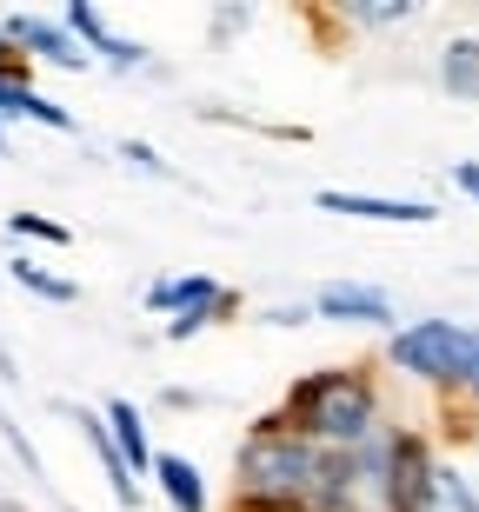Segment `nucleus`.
Returning <instances> with one entry per match:
<instances>
[{"mask_svg":"<svg viewBox=\"0 0 479 512\" xmlns=\"http://www.w3.org/2000/svg\"><path fill=\"white\" fill-rule=\"evenodd\" d=\"M273 413L287 419L293 433H307L313 446H326V453H360L366 439L386 426L380 386H373L366 366H320V373H300Z\"/></svg>","mask_w":479,"mask_h":512,"instance_id":"f03ea898","label":"nucleus"},{"mask_svg":"<svg viewBox=\"0 0 479 512\" xmlns=\"http://www.w3.org/2000/svg\"><path fill=\"white\" fill-rule=\"evenodd\" d=\"M147 306L154 313H173L167 320V340H193L200 326H220L240 306V293L220 280H207V273H187V280H154L147 286Z\"/></svg>","mask_w":479,"mask_h":512,"instance_id":"20e7f679","label":"nucleus"},{"mask_svg":"<svg viewBox=\"0 0 479 512\" xmlns=\"http://www.w3.org/2000/svg\"><path fill=\"white\" fill-rule=\"evenodd\" d=\"M100 413H107V426H114V446H120V459H127V473H154L147 419H140V406H134V399H107Z\"/></svg>","mask_w":479,"mask_h":512,"instance_id":"ddd939ff","label":"nucleus"},{"mask_svg":"<svg viewBox=\"0 0 479 512\" xmlns=\"http://www.w3.org/2000/svg\"><path fill=\"white\" fill-rule=\"evenodd\" d=\"M0 120H34V127L74 133V114H67L60 100H47L34 80H27V60H20V54L0 60Z\"/></svg>","mask_w":479,"mask_h":512,"instance_id":"0eeeda50","label":"nucleus"},{"mask_svg":"<svg viewBox=\"0 0 479 512\" xmlns=\"http://www.w3.org/2000/svg\"><path fill=\"white\" fill-rule=\"evenodd\" d=\"M453 393L479 399V326H473V340H466V366H460V386H453Z\"/></svg>","mask_w":479,"mask_h":512,"instance_id":"6ab92c4d","label":"nucleus"},{"mask_svg":"<svg viewBox=\"0 0 479 512\" xmlns=\"http://www.w3.org/2000/svg\"><path fill=\"white\" fill-rule=\"evenodd\" d=\"M7 273H14V286H27V293H40V300H54V306H74L80 300V286L60 280V273H47L40 260H7Z\"/></svg>","mask_w":479,"mask_h":512,"instance_id":"dca6fc26","label":"nucleus"},{"mask_svg":"<svg viewBox=\"0 0 479 512\" xmlns=\"http://www.w3.org/2000/svg\"><path fill=\"white\" fill-rule=\"evenodd\" d=\"M440 87L453 100H479V34H460L440 47Z\"/></svg>","mask_w":479,"mask_h":512,"instance_id":"4468645a","label":"nucleus"},{"mask_svg":"<svg viewBox=\"0 0 479 512\" xmlns=\"http://www.w3.org/2000/svg\"><path fill=\"white\" fill-rule=\"evenodd\" d=\"M14 233H27V240H47V247H67V227L40 220V213H14Z\"/></svg>","mask_w":479,"mask_h":512,"instance_id":"a211bd4d","label":"nucleus"},{"mask_svg":"<svg viewBox=\"0 0 479 512\" xmlns=\"http://www.w3.org/2000/svg\"><path fill=\"white\" fill-rule=\"evenodd\" d=\"M433 473H440L433 439H426L420 426H393V453H386V512H420Z\"/></svg>","mask_w":479,"mask_h":512,"instance_id":"39448f33","label":"nucleus"},{"mask_svg":"<svg viewBox=\"0 0 479 512\" xmlns=\"http://www.w3.org/2000/svg\"><path fill=\"white\" fill-rule=\"evenodd\" d=\"M420 512H479L473 479H466L460 466H446V459H440V473H433V486H426V506Z\"/></svg>","mask_w":479,"mask_h":512,"instance_id":"2eb2a0df","label":"nucleus"},{"mask_svg":"<svg viewBox=\"0 0 479 512\" xmlns=\"http://www.w3.org/2000/svg\"><path fill=\"white\" fill-rule=\"evenodd\" d=\"M233 512H360L353 466L293 433L280 413H260L233 453Z\"/></svg>","mask_w":479,"mask_h":512,"instance_id":"f257e3e1","label":"nucleus"},{"mask_svg":"<svg viewBox=\"0 0 479 512\" xmlns=\"http://www.w3.org/2000/svg\"><path fill=\"white\" fill-rule=\"evenodd\" d=\"M453 187H460V193H473V200H479V167H473V160H460V167H453Z\"/></svg>","mask_w":479,"mask_h":512,"instance_id":"412c9836","label":"nucleus"},{"mask_svg":"<svg viewBox=\"0 0 479 512\" xmlns=\"http://www.w3.org/2000/svg\"><path fill=\"white\" fill-rule=\"evenodd\" d=\"M120 153H127V160H134L140 173H167V160H160L154 147H140V140H127V147H120Z\"/></svg>","mask_w":479,"mask_h":512,"instance_id":"aec40b11","label":"nucleus"},{"mask_svg":"<svg viewBox=\"0 0 479 512\" xmlns=\"http://www.w3.org/2000/svg\"><path fill=\"white\" fill-rule=\"evenodd\" d=\"M0 27H7V54H20V60H47V67H67V74H87V67H94V54L74 40V27H67V20L7 14Z\"/></svg>","mask_w":479,"mask_h":512,"instance_id":"423d86ee","label":"nucleus"},{"mask_svg":"<svg viewBox=\"0 0 479 512\" xmlns=\"http://www.w3.org/2000/svg\"><path fill=\"white\" fill-rule=\"evenodd\" d=\"M60 20L74 27V40H80V47H87V54L100 60V67H114V74H140V67H147V47H140V40H120L114 27L100 20V7L74 0V7H67Z\"/></svg>","mask_w":479,"mask_h":512,"instance_id":"1a4fd4ad","label":"nucleus"},{"mask_svg":"<svg viewBox=\"0 0 479 512\" xmlns=\"http://www.w3.org/2000/svg\"><path fill=\"white\" fill-rule=\"evenodd\" d=\"M313 313L333 326H386L393 320V300H386L380 286H360V280H326L313 293Z\"/></svg>","mask_w":479,"mask_h":512,"instance_id":"9d476101","label":"nucleus"},{"mask_svg":"<svg viewBox=\"0 0 479 512\" xmlns=\"http://www.w3.org/2000/svg\"><path fill=\"white\" fill-rule=\"evenodd\" d=\"M0 512H27V506H20V499H7V493H0Z\"/></svg>","mask_w":479,"mask_h":512,"instance_id":"4be33fe9","label":"nucleus"},{"mask_svg":"<svg viewBox=\"0 0 479 512\" xmlns=\"http://www.w3.org/2000/svg\"><path fill=\"white\" fill-rule=\"evenodd\" d=\"M466 340H473V326H460V320H413L386 340V360L406 380L453 393L460 386V366H466Z\"/></svg>","mask_w":479,"mask_h":512,"instance_id":"7ed1b4c3","label":"nucleus"},{"mask_svg":"<svg viewBox=\"0 0 479 512\" xmlns=\"http://www.w3.org/2000/svg\"><path fill=\"white\" fill-rule=\"evenodd\" d=\"M0 153H7V120H0Z\"/></svg>","mask_w":479,"mask_h":512,"instance_id":"5701e85b","label":"nucleus"},{"mask_svg":"<svg viewBox=\"0 0 479 512\" xmlns=\"http://www.w3.org/2000/svg\"><path fill=\"white\" fill-rule=\"evenodd\" d=\"M154 486L167 493L173 512H207V506H213L200 466H193V459H180V453H154Z\"/></svg>","mask_w":479,"mask_h":512,"instance_id":"9b49d317","label":"nucleus"},{"mask_svg":"<svg viewBox=\"0 0 479 512\" xmlns=\"http://www.w3.org/2000/svg\"><path fill=\"white\" fill-rule=\"evenodd\" d=\"M74 419H80V439L94 446V459L107 466V486H114V499H120V506H134L140 486H134L127 459H120V446H114V426H107V413H74Z\"/></svg>","mask_w":479,"mask_h":512,"instance_id":"f8f14e48","label":"nucleus"},{"mask_svg":"<svg viewBox=\"0 0 479 512\" xmlns=\"http://www.w3.org/2000/svg\"><path fill=\"white\" fill-rule=\"evenodd\" d=\"M0 60H7V27H0Z\"/></svg>","mask_w":479,"mask_h":512,"instance_id":"b1692460","label":"nucleus"},{"mask_svg":"<svg viewBox=\"0 0 479 512\" xmlns=\"http://www.w3.org/2000/svg\"><path fill=\"white\" fill-rule=\"evenodd\" d=\"M313 207L340 213V220H386V227H426V220H440L433 200H386V193H340V187H326Z\"/></svg>","mask_w":479,"mask_h":512,"instance_id":"6e6552de","label":"nucleus"},{"mask_svg":"<svg viewBox=\"0 0 479 512\" xmlns=\"http://www.w3.org/2000/svg\"><path fill=\"white\" fill-rule=\"evenodd\" d=\"M413 14H420L413 0H353V7H346L353 27H400V20H413Z\"/></svg>","mask_w":479,"mask_h":512,"instance_id":"f3484780","label":"nucleus"}]
</instances>
